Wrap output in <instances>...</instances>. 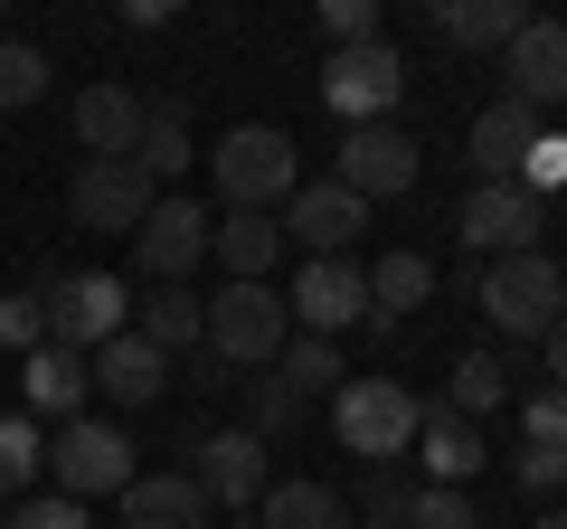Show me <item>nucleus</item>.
<instances>
[{
    "mask_svg": "<svg viewBox=\"0 0 567 529\" xmlns=\"http://www.w3.org/2000/svg\"><path fill=\"white\" fill-rule=\"evenodd\" d=\"M246 407H256L246 435H293V426H303V397H293L284 378H246Z\"/></svg>",
    "mask_w": 567,
    "mask_h": 529,
    "instance_id": "nucleus-34",
    "label": "nucleus"
},
{
    "mask_svg": "<svg viewBox=\"0 0 567 529\" xmlns=\"http://www.w3.org/2000/svg\"><path fill=\"white\" fill-rule=\"evenodd\" d=\"M511 473H520V491H539V501H548V491L567 483V454H548V445H529V454H520V464H511Z\"/></svg>",
    "mask_w": 567,
    "mask_h": 529,
    "instance_id": "nucleus-39",
    "label": "nucleus"
},
{
    "mask_svg": "<svg viewBox=\"0 0 567 529\" xmlns=\"http://www.w3.org/2000/svg\"><path fill=\"white\" fill-rule=\"evenodd\" d=\"M398 520L406 529H483V520H473V491H445V483H416Z\"/></svg>",
    "mask_w": 567,
    "mask_h": 529,
    "instance_id": "nucleus-32",
    "label": "nucleus"
},
{
    "mask_svg": "<svg viewBox=\"0 0 567 529\" xmlns=\"http://www.w3.org/2000/svg\"><path fill=\"white\" fill-rule=\"evenodd\" d=\"M256 529H350V501L331 483H265Z\"/></svg>",
    "mask_w": 567,
    "mask_h": 529,
    "instance_id": "nucleus-25",
    "label": "nucleus"
},
{
    "mask_svg": "<svg viewBox=\"0 0 567 529\" xmlns=\"http://www.w3.org/2000/svg\"><path fill=\"white\" fill-rule=\"evenodd\" d=\"M360 529H406V520H388V510H369V520H360Z\"/></svg>",
    "mask_w": 567,
    "mask_h": 529,
    "instance_id": "nucleus-42",
    "label": "nucleus"
},
{
    "mask_svg": "<svg viewBox=\"0 0 567 529\" xmlns=\"http://www.w3.org/2000/svg\"><path fill=\"white\" fill-rule=\"evenodd\" d=\"M539 227H548V208L529 199L520 180H473L464 208H454V237H464V256H483V264L529 256V246H539Z\"/></svg>",
    "mask_w": 567,
    "mask_h": 529,
    "instance_id": "nucleus-7",
    "label": "nucleus"
},
{
    "mask_svg": "<svg viewBox=\"0 0 567 529\" xmlns=\"http://www.w3.org/2000/svg\"><path fill=\"white\" fill-rule=\"evenodd\" d=\"M473 303H483V312H492V331H511V341H548V322L567 312V274L548 264V246H529V256L483 264Z\"/></svg>",
    "mask_w": 567,
    "mask_h": 529,
    "instance_id": "nucleus-3",
    "label": "nucleus"
},
{
    "mask_svg": "<svg viewBox=\"0 0 567 529\" xmlns=\"http://www.w3.org/2000/svg\"><path fill=\"white\" fill-rule=\"evenodd\" d=\"M502 397H511V369L492 360V350H464L454 378H445V407H454V416H492Z\"/></svg>",
    "mask_w": 567,
    "mask_h": 529,
    "instance_id": "nucleus-29",
    "label": "nucleus"
},
{
    "mask_svg": "<svg viewBox=\"0 0 567 529\" xmlns=\"http://www.w3.org/2000/svg\"><path fill=\"white\" fill-rule=\"evenodd\" d=\"M189 483L208 491V510H256L265 501V435H246V426H218V435H199V464H189Z\"/></svg>",
    "mask_w": 567,
    "mask_h": 529,
    "instance_id": "nucleus-11",
    "label": "nucleus"
},
{
    "mask_svg": "<svg viewBox=\"0 0 567 529\" xmlns=\"http://www.w3.org/2000/svg\"><path fill=\"white\" fill-rule=\"evenodd\" d=\"M529 143H539V114H529L520 95H492L483 114H473V170H483V180H511Z\"/></svg>",
    "mask_w": 567,
    "mask_h": 529,
    "instance_id": "nucleus-22",
    "label": "nucleus"
},
{
    "mask_svg": "<svg viewBox=\"0 0 567 529\" xmlns=\"http://www.w3.org/2000/svg\"><path fill=\"white\" fill-rule=\"evenodd\" d=\"M511 180H520L529 199H548V189H567V133H558V123H539V143L520 152V170H511Z\"/></svg>",
    "mask_w": 567,
    "mask_h": 529,
    "instance_id": "nucleus-33",
    "label": "nucleus"
},
{
    "mask_svg": "<svg viewBox=\"0 0 567 529\" xmlns=\"http://www.w3.org/2000/svg\"><path fill=\"white\" fill-rule=\"evenodd\" d=\"M398 95H406V58H398V39L331 48V58H322V104H331L341 123H398Z\"/></svg>",
    "mask_w": 567,
    "mask_h": 529,
    "instance_id": "nucleus-6",
    "label": "nucleus"
},
{
    "mask_svg": "<svg viewBox=\"0 0 567 529\" xmlns=\"http://www.w3.org/2000/svg\"><path fill=\"white\" fill-rule=\"evenodd\" d=\"M142 123H152V104H142L133 85H85V95H76V143L95 152V162H133Z\"/></svg>",
    "mask_w": 567,
    "mask_h": 529,
    "instance_id": "nucleus-16",
    "label": "nucleus"
},
{
    "mask_svg": "<svg viewBox=\"0 0 567 529\" xmlns=\"http://www.w3.org/2000/svg\"><path fill=\"white\" fill-rule=\"evenodd\" d=\"M208 256V208H189L181 189L171 199H152V218L133 227V264L152 274V284H189V264Z\"/></svg>",
    "mask_w": 567,
    "mask_h": 529,
    "instance_id": "nucleus-12",
    "label": "nucleus"
},
{
    "mask_svg": "<svg viewBox=\"0 0 567 529\" xmlns=\"http://www.w3.org/2000/svg\"><path fill=\"white\" fill-rule=\"evenodd\" d=\"M529 529H567V510H539V520H529Z\"/></svg>",
    "mask_w": 567,
    "mask_h": 529,
    "instance_id": "nucleus-41",
    "label": "nucleus"
},
{
    "mask_svg": "<svg viewBox=\"0 0 567 529\" xmlns=\"http://www.w3.org/2000/svg\"><path fill=\"white\" fill-rule=\"evenodd\" d=\"M199 322H208V293H189V284H152V303H133V331L162 350V360L199 341Z\"/></svg>",
    "mask_w": 567,
    "mask_h": 529,
    "instance_id": "nucleus-26",
    "label": "nucleus"
},
{
    "mask_svg": "<svg viewBox=\"0 0 567 529\" xmlns=\"http://www.w3.org/2000/svg\"><path fill=\"white\" fill-rule=\"evenodd\" d=\"M0 529H10V510H0Z\"/></svg>",
    "mask_w": 567,
    "mask_h": 529,
    "instance_id": "nucleus-43",
    "label": "nucleus"
},
{
    "mask_svg": "<svg viewBox=\"0 0 567 529\" xmlns=\"http://www.w3.org/2000/svg\"><path fill=\"white\" fill-rule=\"evenodd\" d=\"M520 29H529L520 0H435V39L454 48H511Z\"/></svg>",
    "mask_w": 567,
    "mask_h": 529,
    "instance_id": "nucleus-24",
    "label": "nucleus"
},
{
    "mask_svg": "<svg viewBox=\"0 0 567 529\" xmlns=\"http://www.w3.org/2000/svg\"><path fill=\"white\" fill-rule=\"evenodd\" d=\"M322 39L331 48H369L379 39V0H322Z\"/></svg>",
    "mask_w": 567,
    "mask_h": 529,
    "instance_id": "nucleus-36",
    "label": "nucleus"
},
{
    "mask_svg": "<svg viewBox=\"0 0 567 529\" xmlns=\"http://www.w3.org/2000/svg\"><path fill=\"white\" fill-rule=\"evenodd\" d=\"M85 369H95V397H104V407H152V397L171 387V360L142 341V331H114Z\"/></svg>",
    "mask_w": 567,
    "mask_h": 529,
    "instance_id": "nucleus-15",
    "label": "nucleus"
},
{
    "mask_svg": "<svg viewBox=\"0 0 567 529\" xmlns=\"http://www.w3.org/2000/svg\"><path fill=\"white\" fill-rule=\"evenodd\" d=\"M85 387H95V369L76 360V350H58V341H39L20 360V397H29V416H58V426H76L85 416Z\"/></svg>",
    "mask_w": 567,
    "mask_h": 529,
    "instance_id": "nucleus-18",
    "label": "nucleus"
},
{
    "mask_svg": "<svg viewBox=\"0 0 567 529\" xmlns=\"http://www.w3.org/2000/svg\"><path fill=\"white\" fill-rule=\"evenodd\" d=\"M123 529H208V491L189 473H133L123 483Z\"/></svg>",
    "mask_w": 567,
    "mask_h": 529,
    "instance_id": "nucleus-21",
    "label": "nucleus"
},
{
    "mask_svg": "<svg viewBox=\"0 0 567 529\" xmlns=\"http://www.w3.org/2000/svg\"><path fill=\"white\" fill-rule=\"evenodd\" d=\"M48 95V48L29 39H0V114H20V104Z\"/></svg>",
    "mask_w": 567,
    "mask_h": 529,
    "instance_id": "nucleus-31",
    "label": "nucleus"
},
{
    "mask_svg": "<svg viewBox=\"0 0 567 529\" xmlns=\"http://www.w3.org/2000/svg\"><path fill=\"white\" fill-rule=\"evenodd\" d=\"M548 387H567V312L548 322Z\"/></svg>",
    "mask_w": 567,
    "mask_h": 529,
    "instance_id": "nucleus-40",
    "label": "nucleus"
},
{
    "mask_svg": "<svg viewBox=\"0 0 567 529\" xmlns=\"http://www.w3.org/2000/svg\"><path fill=\"white\" fill-rule=\"evenodd\" d=\"M199 341L218 350L227 369H275L284 360V341H293V312H284V293L275 284H227V293H208V322H199Z\"/></svg>",
    "mask_w": 567,
    "mask_h": 529,
    "instance_id": "nucleus-2",
    "label": "nucleus"
},
{
    "mask_svg": "<svg viewBox=\"0 0 567 529\" xmlns=\"http://www.w3.org/2000/svg\"><path fill=\"white\" fill-rule=\"evenodd\" d=\"M48 473H58L66 501H123V483H133V435L104 426V416H76V426H58V445H48Z\"/></svg>",
    "mask_w": 567,
    "mask_h": 529,
    "instance_id": "nucleus-5",
    "label": "nucleus"
},
{
    "mask_svg": "<svg viewBox=\"0 0 567 529\" xmlns=\"http://www.w3.org/2000/svg\"><path fill=\"white\" fill-rule=\"evenodd\" d=\"M208 256L227 264V284H265L284 256V227L265 208H227V218H208Z\"/></svg>",
    "mask_w": 567,
    "mask_h": 529,
    "instance_id": "nucleus-19",
    "label": "nucleus"
},
{
    "mask_svg": "<svg viewBox=\"0 0 567 529\" xmlns=\"http://www.w3.org/2000/svg\"><path fill=\"white\" fill-rule=\"evenodd\" d=\"M435 293V264L416 256V246H398V256H379L369 264V331H398L406 312Z\"/></svg>",
    "mask_w": 567,
    "mask_h": 529,
    "instance_id": "nucleus-23",
    "label": "nucleus"
},
{
    "mask_svg": "<svg viewBox=\"0 0 567 529\" xmlns=\"http://www.w3.org/2000/svg\"><path fill=\"white\" fill-rule=\"evenodd\" d=\"M520 426H529V445H548V454H567V387H539L520 407Z\"/></svg>",
    "mask_w": 567,
    "mask_h": 529,
    "instance_id": "nucleus-37",
    "label": "nucleus"
},
{
    "mask_svg": "<svg viewBox=\"0 0 567 529\" xmlns=\"http://www.w3.org/2000/svg\"><path fill=\"white\" fill-rule=\"evenodd\" d=\"M502 58H511V95H520L529 114H539V104H567V20H529Z\"/></svg>",
    "mask_w": 567,
    "mask_h": 529,
    "instance_id": "nucleus-17",
    "label": "nucleus"
},
{
    "mask_svg": "<svg viewBox=\"0 0 567 529\" xmlns=\"http://www.w3.org/2000/svg\"><path fill=\"white\" fill-rule=\"evenodd\" d=\"M275 227L303 246V264H312V256H350V237L369 227V208L350 199L341 180H303L293 199H284V218H275Z\"/></svg>",
    "mask_w": 567,
    "mask_h": 529,
    "instance_id": "nucleus-13",
    "label": "nucleus"
},
{
    "mask_svg": "<svg viewBox=\"0 0 567 529\" xmlns=\"http://www.w3.org/2000/svg\"><path fill=\"white\" fill-rule=\"evenodd\" d=\"M284 312H293L312 341H331V331L369 322V264H350V256H312L303 274H293V293H284Z\"/></svg>",
    "mask_w": 567,
    "mask_h": 529,
    "instance_id": "nucleus-10",
    "label": "nucleus"
},
{
    "mask_svg": "<svg viewBox=\"0 0 567 529\" xmlns=\"http://www.w3.org/2000/svg\"><path fill=\"white\" fill-rule=\"evenodd\" d=\"M416 162L425 152L406 143L398 123H350V143H341V170H331V180L350 189V199H406V189H416Z\"/></svg>",
    "mask_w": 567,
    "mask_h": 529,
    "instance_id": "nucleus-9",
    "label": "nucleus"
},
{
    "mask_svg": "<svg viewBox=\"0 0 567 529\" xmlns=\"http://www.w3.org/2000/svg\"><path fill=\"white\" fill-rule=\"evenodd\" d=\"M48 341V293H0V350H39Z\"/></svg>",
    "mask_w": 567,
    "mask_h": 529,
    "instance_id": "nucleus-35",
    "label": "nucleus"
},
{
    "mask_svg": "<svg viewBox=\"0 0 567 529\" xmlns=\"http://www.w3.org/2000/svg\"><path fill=\"white\" fill-rule=\"evenodd\" d=\"M275 378L293 387V397H331V387H341L350 369H341V350H331V341H312V331H293V341H284V360H275Z\"/></svg>",
    "mask_w": 567,
    "mask_h": 529,
    "instance_id": "nucleus-28",
    "label": "nucleus"
},
{
    "mask_svg": "<svg viewBox=\"0 0 567 529\" xmlns=\"http://www.w3.org/2000/svg\"><path fill=\"white\" fill-rule=\"evenodd\" d=\"M123 322H133V284L123 274H58L48 284V341L76 350V360H95Z\"/></svg>",
    "mask_w": 567,
    "mask_h": 529,
    "instance_id": "nucleus-8",
    "label": "nucleus"
},
{
    "mask_svg": "<svg viewBox=\"0 0 567 529\" xmlns=\"http://www.w3.org/2000/svg\"><path fill=\"white\" fill-rule=\"evenodd\" d=\"M133 162H142V180H152V189L189 170V104H181V95L152 104V123H142V152H133Z\"/></svg>",
    "mask_w": 567,
    "mask_h": 529,
    "instance_id": "nucleus-27",
    "label": "nucleus"
},
{
    "mask_svg": "<svg viewBox=\"0 0 567 529\" xmlns=\"http://www.w3.org/2000/svg\"><path fill=\"white\" fill-rule=\"evenodd\" d=\"M416 416H425V397H406L398 378H341L331 387V435H341V454H360V464L416 454Z\"/></svg>",
    "mask_w": 567,
    "mask_h": 529,
    "instance_id": "nucleus-1",
    "label": "nucleus"
},
{
    "mask_svg": "<svg viewBox=\"0 0 567 529\" xmlns=\"http://www.w3.org/2000/svg\"><path fill=\"white\" fill-rule=\"evenodd\" d=\"M10 529H95V520H85V501L48 491V501H20V510H10Z\"/></svg>",
    "mask_w": 567,
    "mask_h": 529,
    "instance_id": "nucleus-38",
    "label": "nucleus"
},
{
    "mask_svg": "<svg viewBox=\"0 0 567 529\" xmlns=\"http://www.w3.org/2000/svg\"><path fill=\"white\" fill-rule=\"evenodd\" d=\"M416 464H425V483H445V491H464L473 473H483V435H473V416H454L445 397L416 416Z\"/></svg>",
    "mask_w": 567,
    "mask_h": 529,
    "instance_id": "nucleus-20",
    "label": "nucleus"
},
{
    "mask_svg": "<svg viewBox=\"0 0 567 529\" xmlns=\"http://www.w3.org/2000/svg\"><path fill=\"white\" fill-rule=\"evenodd\" d=\"M39 464H48L39 416H0V501H20V491L39 483Z\"/></svg>",
    "mask_w": 567,
    "mask_h": 529,
    "instance_id": "nucleus-30",
    "label": "nucleus"
},
{
    "mask_svg": "<svg viewBox=\"0 0 567 529\" xmlns=\"http://www.w3.org/2000/svg\"><path fill=\"white\" fill-rule=\"evenodd\" d=\"M208 170H218L227 208H284L293 189H303V162H293V133H275V123H237L218 152H208Z\"/></svg>",
    "mask_w": 567,
    "mask_h": 529,
    "instance_id": "nucleus-4",
    "label": "nucleus"
},
{
    "mask_svg": "<svg viewBox=\"0 0 567 529\" xmlns=\"http://www.w3.org/2000/svg\"><path fill=\"white\" fill-rule=\"evenodd\" d=\"M152 199H162V189L142 180V162H85V170H76V189H66L76 227H123V237L152 218Z\"/></svg>",
    "mask_w": 567,
    "mask_h": 529,
    "instance_id": "nucleus-14",
    "label": "nucleus"
}]
</instances>
